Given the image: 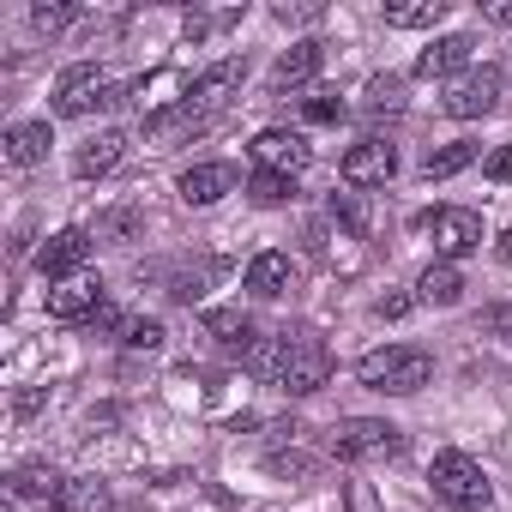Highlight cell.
Instances as JSON below:
<instances>
[{
	"label": "cell",
	"mask_w": 512,
	"mask_h": 512,
	"mask_svg": "<svg viewBox=\"0 0 512 512\" xmlns=\"http://www.w3.org/2000/svg\"><path fill=\"white\" fill-rule=\"evenodd\" d=\"M247 368L260 380H272L278 392H290V398H314L332 380V350H326L320 332H278L266 344H253Z\"/></svg>",
	"instance_id": "1"
},
{
	"label": "cell",
	"mask_w": 512,
	"mask_h": 512,
	"mask_svg": "<svg viewBox=\"0 0 512 512\" xmlns=\"http://www.w3.org/2000/svg\"><path fill=\"white\" fill-rule=\"evenodd\" d=\"M356 380L368 392H392V398H410L434 380V356L416 350V344H386V350H368L356 362Z\"/></svg>",
	"instance_id": "2"
},
{
	"label": "cell",
	"mask_w": 512,
	"mask_h": 512,
	"mask_svg": "<svg viewBox=\"0 0 512 512\" xmlns=\"http://www.w3.org/2000/svg\"><path fill=\"white\" fill-rule=\"evenodd\" d=\"M338 464H386L404 452V428H392L386 416H344L332 428V446H326Z\"/></svg>",
	"instance_id": "3"
},
{
	"label": "cell",
	"mask_w": 512,
	"mask_h": 512,
	"mask_svg": "<svg viewBox=\"0 0 512 512\" xmlns=\"http://www.w3.org/2000/svg\"><path fill=\"white\" fill-rule=\"evenodd\" d=\"M428 482H434V494L452 506V512H482L488 506V476H482V464L470 458V452H434V464H428Z\"/></svg>",
	"instance_id": "4"
},
{
	"label": "cell",
	"mask_w": 512,
	"mask_h": 512,
	"mask_svg": "<svg viewBox=\"0 0 512 512\" xmlns=\"http://www.w3.org/2000/svg\"><path fill=\"white\" fill-rule=\"evenodd\" d=\"M109 103H121V91L103 79V67L97 61H79V67H67L61 79H55V115H91V109H109Z\"/></svg>",
	"instance_id": "5"
},
{
	"label": "cell",
	"mask_w": 512,
	"mask_h": 512,
	"mask_svg": "<svg viewBox=\"0 0 512 512\" xmlns=\"http://www.w3.org/2000/svg\"><path fill=\"white\" fill-rule=\"evenodd\" d=\"M500 85H506V73L482 61V67H470V73H458V79L446 85L440 109H446L452 121H476V115H488V109L500 103Z\"/></svg>",
	"instance_id": "6"
},
{
	"label": "cell",
	"mask_w": 512,
	"mask_h": 512,
	"mask_svg": "<svg viewBox=\"0 0 512 512\" xmlns=\"http://www.w3.org/2000/svg\"><path fill=\"white\" fill-rule=\"evenodd\" d=\"M91 247H97V235L73 223V229L49 235V241L37 247V272H43L49 284H73V278L85 272V260H91Z\"/></svg>",
	"instance_id": "7"
},
{
	"label": "cell",
	"mask_w": 512,
	"mask_h": 512,
	"mask_svg": "<svg viewBox=\"0 0 512 512\" xmlns=\"http://www.w3.org/2000/svg\"><path fill=\"white\" fill-rule=\"evenodd\" d=\"M253 169H272V175H302L308 163H314V145L302 139V133H290V127H266V133H253Z\"/></svg>",
	"instance_id": "8"
},
{
	"label": "cell",
	"mask_w": 512,
	"mask_h": 512,
	"mask_svg": "<svg viewBox=\"0 0 512 512\" xmlns=\"http://www.w3.org/2000/svg\"><path fill=\"white\" fill-rule=\"evenodd\" d=\"M422 223L434 229L440 260H464V253H476V247H482V217H476V211H464V205H440V211H428Z\"/></svg>",
	"instance_id": "9"
},
{
	"label": "cell",
	"mask_w": 512,
	"mask_h": 512,
	"mask_svg": "<svg viewBox=\"0 0 512 512\" xmlns=\"http://www.w3.org/2000/svg\"><path fill=\"white\" fill-rule=\"evenodd\" d=\"M338 175H344L350 187H386V181L398 175V145H386V139H362V145L344 151Z\"/></svg>",
	"instance_id": "10"
},
{
	"label": "cell",
	"mask_w": 512,
	"mask_h": 512,
	"mask_svg": "<svg viewBox=\"0 0 512 512\" xmlns=\"http://www.w3.org/2000/svg\"><path fill=\"white\" fill-rule=\"evenodd\" d=\"M296 284H302V272H296L290 253H278V247H266V253H253V260H247V296H260V302H284Z\"/></svg>",
	"instance_id": "11"
},
{
	"label": "cell",
	"mask_w": 512,
	"mask_h": 512,
	"mask_svg": "<svg viewBox=\"0 0 512 512\" xmlns=\"http://www.w3.org/2000/svg\"><path fill=\"white\" fill-rule=\"evenodd\" d=\"M476 67V37L470 31H452V37H434L422 55H416V79H458Z\"/></svg>",
	"instance_id": "12"
},
{
	"label": "cell",
	"mask_w": 512,
	"mask_h": 512,
	"mask_svg": "<svg viewBox=\"0 0 512 512\" xmlns=\"http://www.w3.org/2000/svg\"><path fill=\"white\" fill-rule=\"evenodd\" d=\"M241 79H247V61H235V55H229V61H211V67L187 85V97H181V103H193L199 115H217V109L241 91Z\"/></svg>",
	"instance_id": "13"
},
{
	"label": "cell",
	"mask_w": 512,
	"mask_h": 512,
	"mask_svg": "<svg viewBox=\"0 0 512 512\" xmlns=\"http://www.w3.org/2000/svg\"><path fill=\"white\" fill-rule=\"evenodd\" d=\"M320 67H326V49H320V43H290V49L272 61V73H266V91H272V97H284V91H302V85H314V79H320Z\"/></svg>",
	"instance_id": "14"
},
{
	"label": "cell",
	"mask_w": 512,
	"mask_h": 512,
	"mask_svg": "<svg viewBox=\"0 0 512 512\" xmlns=\"http://www.w3.org/2000/svg\"><path fill=\"white\" fill-rule=\"evenodd\" d=\"M103 302H109V290H103L97 278H73V284L49 290V320H61V326H91Z\"/></svg>",
	"instance_id": "15"
},
{
	"label": "cell",
	"mask_w": 512,
	"mask_h": 512,
	"mask_svg": "<svg viewBox=\"0 0 512 512\" xmlns=\"http://www.w3.org/2000/svg\"><path fill=\"white\" fill-rule=\"evenodd\" d=\"M175 187L187 205H217L223 193H235V163H193V169H181Z\"/></svg>",
	"instance_id": "16"
},
{
	"label": "cell",
	"mask_w": 512,
	"mask_h": 512,
	"mask_svg": "<svg viewBox=\"0 0 512 512\" xmlns=\"http://www.w3.org/2000/svg\"><path fill=\"white\" fill-rule=\"evenodd\" d=\"M49 145H55L49 121H13L7 133H0V151H7V163H19V169H37L49 157Z\"/></svg>",
	"instance_id": "17"
},
{
	"label": "cell",
	"mask_w": 512,
	"mask_h": 512,
	"mask_svg": "<svg viewBox=\"0 0 512 512\" xmlns=\"http://www.w3.org/2000/svg\"><path fill=\"white\" fill-rule=\"evenodd\" d=\"M121 157H127V133H115V127H109V133H97V139H85V145H79L73 175H79V181H103Z\"/></svg>",
	"instance_id": "18"
},
{
	"label": "cell",
	"mask_w": 512,
	"mask_h": 512,
	"mask_svg": "<svg viewBox=\"0 0 512 512\" xmlns=\"http://www.w3.org/2000/svg\"><path fill=\"white\" fill-rule=\"evenodd\" d=\"M49 506H55V512H115V494H109L103 476H67Z\"/></svg>",
	"instance_id": "19"
},
{
	"label": "cell",
	"mask_w": 512,
	"mask_h": 512,
	"mask_svg": "<svg viewBox=\"0 0 512 512\" xmlns=\"http://www.w3.org/2000/svg\"><path fill=\"white\" fill-rule=\"evenodd\" d=\"M205 332L229 350V356H253V320L241 308H211L205 314Z\"/></svg>",
	"instance_id": "20"
},
{
	"label": "cell",
	"mask_w": 512,
	"mask_h": 512,
	"mask_svg": "<svg viewBox=\"0 0 512 512\" xmlns=\"http://www.w3.org/2000/svg\"><path fill=\"white\" fill-rule=\"evenodd\" d=\"M380 19H386L392 31H434V25L446 19V0H386Z\"/></svg>",
	"instance_id": "21"
},
{
	"label": "cell",
	"mask_w": 512,
	"mask_h": 512,
	"mask_svg": "<svg viewBox=\"0 0 512 512\" xmlns=\"http://www.w3.org/2000/svg\"><path fill=\"white\" fill-rule=\"evenodd\" d=\"M458 296H464V278H458L452 260H434V266L416 278V302H428V308H452Z\"/></svg>",
	"instance_id": "22"
},
{
	"label": "cell",
	"mask_w": 512,
	"mask_h": 512,
	"mask_svg": "<svg viewBox=\"0 0 512 512\" xmlns=\"http://www.w3.org/2000/svg\"><path fill=\"white\" fill-rule=\"evenodd\" d=\"M7 482H13V494H19V500H55L67 476H61L55 464H43V458H31V464H19V470H13Z\"/></svg>",
	"instance_id": "23"
},
{
	"label": "cell",
	"mask_w": 512,
	"mask_h": 512,
	"mask_svg": "<svg viewBox=\"0 0 512 512\" xmlns=\"http://www.w3.org/2000/svg\"><path fill=\"white\" fill-rule=\"evenodd\" d=\"M470 163H476V145H470V139H452V145L428 151L422 175H428V181H452V175H458V169H470Z\"/></svg>",
	"instance_id": "24"
},
{
	"label": "cell",
	"mask_w": 512,
	"mask_h": 512,
	"mask_svg": "<svg viewBox=\"0 0 512 512\" xmlns=\"http://www.w3.org/2000/svg\"><path fill=\"white\" fill-rule=\"evenodd\" d=\"M247 199L253 205H290L296 199V181L290 175H272V169H253L247 175Z\"/></svg>",
	"instance_id": "25"
},
{
	"label": "cell",
	"mask_w": 512,
	"mask_h": 512,
	"mask_svg": "<svg viewBox=\"0 0 512 512\" xmlns=\"http://www.w3.org/2000/svg\"><path fill=\"white\" fill-rule=\"evenodd\" d=\"M115 338H121V350H157V344H163V320H151V314H127V326H121Z\"/></svg>",
	"instance_id": "26"
},
{
	"label": "cell",
	"mask_w": 512,
	"mask_h": 512,
	"mask_svg": "<svg viewBox=\"0 0 512 512\" xmlns=\"http://www.w3.org/2000/svg\"><path fill=\"white\" fill-rule=\"evenodd\" d=\"M97 241H139V211L133 205H115L97 217Z\"/></svg>",
	"instance_id": "27"
},
{
	"label": "cell",
	"mask_w": 512,
	"mask_h": 512,
	"mask_svg": "<svg viewBox=\"0 0 512 512\" xmlns=\"http://www.w3.org/2000/svg\"><path fill=\"white\" fill-rule=\"evenodd\" d=\"M266 464H272V476H296V482H308V476H314V470H320V458H308V452H302V446H290V452H284V446H278V452H272V458H266Z\"/></svg>",
	"instance_id": "28"
},
{
	"label": "cell",
	"mask_w": 512,
	"mask_h": 512,
	"mask_svg": "<svg viewBox=\"0 0 512 512\" xmlns=\"http://www.w3.org/2000/svg\"><path fill=\"white\" fill-rule=\"evenodd\" d=\"M31 25L43 37H61L67 25H79V7H31Z\"/></svg>",
	"instance_id": "29"
},
{
	"label": "cell",
	"mask_w": 512,
	"mask_h": 512,
	"mask_svg": "<svg viewBox=\"0 0 512 512\" xmlns=\"http://www.w3.org/2000/svg\"><path fill=\"white\" fill-rule=\"evenodd\" d=\"M398 103H404V79H398V73L368 79V109H398Z\"/></svg>",
	"instance_id": "30"
},
{
	"label": "cell",
	"mask_w": 512,
	"mask_h": 512,
	"mask_svg": "<svg viewBox=\"0 0 512 512\" xmlns=\"http://www.w3.org/2000/svg\"><path fill=\"white\" fill-rule=\"evenodd\" d=\"M482 320H488V332H494V338H500V344L512 350V302H494V308H488Z\"/></svg>",
	"instance_id": "31"
},
{
	"label": "cell",
	"mask_w": 512,
	"mask_h": 512,
	"mask_svg": "<svg viewBox=\"0 0 512 512\" xmlns=\"http://www.w3.org/2000/svg\"><path fill=\"white\" fill-rule=\"evenodd\" d=\"M302 115H308V121H338V115H344V103H338V97H308V103H302Z\"/></svg>",
	"instance_id": "32"
},
{
	"label": "cell",
	"mask_w": 512,
	"mask_h": 512,
	"mask_svg": "<svg viewBox=\"0 0 512 512\" xmlns=\"http://www.w3.org/2000/svg\"><path fill=\"white\" fill-rule=\"evenodd\" d=\"M410 308H416V296H380V302H374V314H380V320H404Z\"/></svg>",
	"instance_id": "33"
},
{
	"label": "cell",
	"mask_w": 512,
	"mask_h": 512,
	"mask_svg": "<svg viewBox=\"0 0 512 512\" xmlns=\"http://www.w3.org/2000/svg\"><path fill=\"white\" fill-rule=\"evenodd\" d=\"M482 175H488V181H512V145H500V151L482 163Z\"/></svg>",
	"instance_id": "34"
},
{
	"label": "cell",
	"mask_w": 512,
	"mask_h": 512,
	"mask_svg": "<svg viewBox=\"0 0 512 512\" xmlns=\"http://www.w3.org/2000/svg\"><path fill=\"white\" fill-rule=\"evenodd\" d=\"M488 25H506L512 31V0H506V7H488Z\"/></svg>",
	"instance_id": "35"
},
{
	"label": "cell",
	"mask_w": 512,
	"mask_h": 512,
	"mask_svg": "<svg viewBox=\"0 0 512 512\" xmlns=\"http://www.w3.org/2000/svg\"><path fill=\"white\" fill-rule=\"evenodd\" d=\"M500 253H506V260H512V229H506V235H500Z\"/></svg>",
	"instance_id": "36"
}]
</instances>
